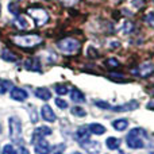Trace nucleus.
I'll return each mask as SVG.
<instances>
[{
    "mask_svg": "<svg viewBox=\"0 0 154 154\" xmlns=\"http://www.w3.org/2000/svg\"><path fill=\"white\" fill-rule=\"evenodd\" d=\"M72 114L75 115V116H80V118H84L85 115H87V112H85V109L84 108H81V107H79V106H76V107H73L72 109Z\"/></svg>",
    "mask_w": 154,
    "mask_h": 154,
    "instance_id": "obj_22",
    "label": "nucleus"
},
{
    "mask_svg": "<svg viewBox=\"0 0 154 154\" xmlns=\"http://www.w3.org/2000/svg\"><path fill=\"white\" fill-rule=\"evenodd\" d=\"M41 115H42V118L46 122H50V123L56 122V119H57L56 114H54V111L51 109L50 106H43L42 109H41Z\"/></svg>",
    "mask_w": 154,
    "mask_h": 154,
    "instance_id": "obj_10",
    "label": "nucleus"
},
{
    "mask_svg": "<svg viewBox=\"0 0 154 154\" xmlns=\"http://www.w3.org/2000/svg\"><path fill=\"white\" fill-rule=\"evenodd\" d=\"M0 10H2V7H0Z\"/></svg>",
    "mask_w": 154,
    "mask_h": 154,
    "instance_id": "obj_36",
    "label": "nucleus"
},
{
    "mask_svg": "<svg viewBox=\"0 0 154 154\" xmlns=\"http://www.w3.org/2000/svg\"><path fill=\"white\" fill-rule=\"evenodd\" d=\"M145 20H146V23L149 24V26L154 27V11H150V12L145 16Z\"/></svg>",
    "mask_w": 154,
    "mask_h": 154,
    "instance_id": "obj_24",
    "label": "nucleus"
},
{
    "mask_svg": "<svg viewBox=\"0 0 154 154\" xmlns=\"http://www.w3.org/2000/svg\"><path fill=\"white\" fill-rule=\"evenodd\" d=\"M106 145L109 150H116V149H119V146H120V139L115 138V137H109V138H107Z\"/></svg>",
    "mask_w": 154,
    "mask_h": 154,
    "instance_id": "obj_17",
    "label": "nucleus"
},
{
    "mask_svg": "<svg viewBox=\"0 0 154 154\" xmlns=\"http://www.w3.org/2000/svg\"><path fill=\"white\" fill-rule=\"evenodd\" d=\"M108 66H119V62H118V60H115V58H108L107 60V62H106Z\"/></svg>",
    "mask_w": 154,
    "mask_h": 154,
    "instance_id": "obj_30",
    "label": "nucleus"
},
{
    "mask_svg": "<svg viewBox=\"0 0 154 154\" xmlns=\"http://www.w3.org/2000/svg\"><path fill=\"white\" fill-rule=\"evenodd\" d=\"M62 2L65 3V4H68V5H70V4H73V3L76 2V0H62Z\"/></svg>",
    "mask_w": 154,
    "mask_h": 154,
    "instance_id": "obj_33",
    "label": "nucleus"
},
{
    "mask_svg": "<svg viewBox=\"0 0 154 154\" xmlns=\"http://www.w3.org/2000/svg\"><path fill=\"white\" fill-rule=\"evenodd\" d=\"M146 135V131L141 127H137V128H133V130L128 133L127 138H126V143L130 149H142L145 146L143 143V139L142 137Z\"/></svg>",
    "mask_w": 154,
    "mask_h": 154,
    "instance_id": "obj_1",
    "label": "nucleus"
},
{
    "mask_svg": "<svg viewBox=\"0 0 154 154\" xmlns=\"http://www.w3.org/2000/svg\"><path fill=\"white\" fill-rule=\"evenodd\" d=\"M24 68L29 70H34V72H38L41 70V64L37 58H29L24 61Z\"/></svg>",
    "mask_w": 154,
    "mask_h": 154,
    "instance_id": "obj_14",
    "label": "nucleus"
},
{
    "mask_svg": "<svg viewBox=\"0 0 154 154\" xmlns=\"http://www.w3.org/2000/svg\"><path fill=\"white\" fill-rule=\"evenodd\" d=\"M56 104H57V107L61 108V109H66L68 108V103L65 100H62V99H60V97L56 99Z\"/></svg>",
    "mask_w": 154,
    "mask_h": 154,
    "instance_id": "obj_27",
    "label": "nucleus"
},
{
    "mask_svg": "<svg viewBox=\"0 0 154 154\" xmlns=\"http://www.w3.org/2000/svg\"><path fill=\"white\" fill-rule=\"evenodd\" d=\"M12 87L10 81H4V80H0V93H5L10 88Z\"/></svg>",
    "mask_w": 154,
    "mask_h": 154,
    "instance_id": "obj_23",
    "label": "nucleus"
},
{
    "mask_svg": "<svg viewBox=\"0 0 154 154\" xmlns=\"http://www.w3.org/2000/svg\"><path fill=\"white\" fill-rule=\"evenodd\" d=\"M12 41L16 43L18 46H22V48H34V46L39 45L42 42V38L39 35H15L12 38Z\"/></svg>",
    "mask_w": 154,
    "mask_h": 154,
    "instance_id": "obj_2",
    "label": "nucleus"
},
{
    "mask_svg": "<svg viewBox=\"0 0 154 154\" xmlns=\"http://www.w3.org/2000/svg\"><path fill=\"white\" fill-rule=\"evenodd\" d=\"M75 154H81V153H79V152H77V153H75Z\"/></svg>",
    "mask_w": 154,
    "mask_h": 154,
    "instance_id": "obj_34",
    "label": "nucleus"
},
{
    "mask_svg": "<svg viewBox=\"0 0 154 154\" xmlns=\"http://www.w3.org/2000/svg\"><path fill=\"white\" fill-rule=\"evenodd\" d=\"M112 126H114L115 130L123 131V130H126V128H127L128 120H126V119H118V120H115V122L112 123Z\"/></svg>",
    "mask_w": 154,
    "mask_h": 154,
    "instance_id": "obj_19",
    "label": "nucleus"
},
{
    "mask_svg": "<svg viewBox=\"0 0 154 154\" xmlns=\"http://www.w3.org/2000/svg\"><path fill=\"white\" fill-rule=\"evenodd\" d=\"M10 138L12 141H16L19 142L22 138V123H20V119L16 116H11L10 120Z\"/></svg>",
    "mask_w": 154,
    "mask_h": 154,
    "instance_id": "obj_5",
    "label": "nucleus"
},
{
    "mask_svg": "<svg viewBox=\"0 0 154 154\" xmlns=\"http://www.w3.org/2000/svg\"><path fill=\"white\" fill-rule=\"evenodd\" d=\"M18 153H19V154H30L29 149H26V147H23V146L19 147V149H18Z\"/></svg>",
    "mask_w": 154,
    "mask_h": 154,
    "instance_id": "obj_32",
    "label": "nucleus"
},
{
    "mask_svg": "<svg viewBox=\"0 0 154 154\" xmlns=\"http://www.w3.org/2000/svg\"><path fill=\"white\" fill-rule=\"evenodd\" d=\"M27 97H29V93L24 89H22V88H12V89H11V99H14V100L23 101V100H26Z\"/></svg>",
    "mask_w": 154,
    "mask_h": 154,
    "instance_id": "obj_11",
    "label": "nucleus"
},
{
    "mask_svg": "<svg viewBox=\"0 0 154 154\" xmlns=\"http://www.w3.org/2000/svg\"><path fill=\"white\" fill-rule=\"evenodd\" d=\"M152 154H154V152H153V153H152Z\"/></svg>",
    "mask_w": 154,
    "mask_h": 154,
    "instance_id": "obj_35",
    "label": "nucleus"
},
{
    "mask_svg": "<svg viewBox=\"0 0 154 154\" xmlns=\"http://www.w3.org/2000/svg\"><path fill=\"white\" fill-rule=\"evenodd\" d=\"M8 10H10L14 15H18V8L14 5V3H10V4H8Z\"/></svg>",
    "mask_w": 154,
    "mask_h": 154,
    "instance_id": "obj_31",
    "label": "nucleus"
},
{
    "mask_svg": "<svg viewBox=\"0 0 154 154\" xmlns=\"http://www.w3.org/2000/svg\"><path fill=\"white\" fill-rule=\"evenodd\" d=\"M89 127V131L92 134H96V135H101V134L106 133V127H104L103 125H99V123H92L91 126H88Z\"/></svg>",
    "mask_w": 154,
    "mask_h": 154,
    "instance_id": "obj_18",
    "label": "nucleus"
},
{
    "mask_svg": "<svg viewBox=\"0 0 154 154\" xmlns=\"http://www.w3.org/2000/svg\"><path fill=\"white\" fill-rule=\"evenodd\" d=\"M51 134V128L50 127H46V126H39V127H37L34 130V138H37L38 137V139H41V138H43V137H46V135H50Z\"/></svg>",
    "mask_w": 154,
    "mask_h": 154,
    "instance_id": "obj_13",
    "label": "nucleus"
},
{
    "mask_svg": "<svg viewBox=\"0 0 154 154\" xmlns=\"http://www.w3.org/2000/svg\"><path fill=\"white\" fill-rule=\"evenodd\" d=\"M138 108V103L135 100L128 101L126 104H122V106H116V107H109L111 111H116V112H123V111H133V109Z\"/></svg>",
    "mask_w": 154,
    "mask_h": 154,
    "instance_id": "obj_9",
    "label": "nucleus"
},
{
    "mask_svg": "<svg viewBox=\"0 0 154 154\" xmlns=\"http://www.w3.org/2000/svg\"><path fill=\"white\" fill-rule=\"evenodd\" d=\"M3 154H16V150L14 149L12 145H5L3 147Z\"/></svg>",
    "mask_w": 154,
    "mask_h": 154,
    "instance_id": "obj_26",
    "label": "nucleus"
},
{
    "mask_svg": "<svg viewBox=\"0 0 154 154\" xmlns=\"http://www.w3.org/2000/svg\"><path fill=\"white\" fill-rule=\"evenodd\" d=\"M122 30L125 32H130L131 30H133V23H131V22H125V23H123Z\"/></svg>",
    "mask_w": 154,
    "mask_h": 154,
    "instance_id": "obj_28",
    "label": "nucleus"
},
{
    "mask_svg": "<svg viewBox=\"0 0 154 154\" xmlns=\"http://www.w3.org/2000/svg\"><path fill=\"white\" fill-rule=\"evenodd\" d=\"M64 149H65V145L61 143V145H57L53 150V154H62L64 153Z\"/></svg>",
    "mask_w": 154,
    "mask_h": 154,
    "instance_id": "obj_29",
    "label": "nucleus"
},
{
    "mask_svg": "<svg viewBox=\"0 0 154 154\" xmlns=\"http://www.w3.org/2000/svg\"><path fill=\"white\" fill-rule=\"evenodd\" d=\"M154 73V65L152 62H143L141 66L137 69V75L141 77H149Z\"/></svg>",
    "mask_w": 154,
    "mask_h": 154,
    "instance_id": "obj_6",
    "label": "nucleus"
},
{
    "mask_svg": "<svg viewBox=\"0 0 154 154\" xmlns=\"http://www.w3.org/2000/svg\"><path fill=\"white\" fill-rule=\"evenodd\" d=\"M35 96L41 100H49L51 97V92L48 88H37L35 89Z\"/></svg>",
    "mask_w": 154,
    "mask_h": 154,
    "instance_id": "obj_15",
    "label": "nucleus"
},
{
    "mask_svg": "<svg viewBox=\"0 0 154 154\" xmlns=\"http://www.w3.org/2000/svg\"><path fill=\"white\" fill-rule=\"evenodd\" d=\"M2 58L4 60V61H8V62H14L18 60V57L15 56V54H12L10 50H7V49H4V50L2 51Z\"/></svg>",
    "mask_w": 154,
    "mask_h": 154,
    "instance_id": "obj_21",
    "label": "nucleus"
},
{
    "mask_svg": "<svg viewBox=\"0 0 154 154\" xmlns=\"http://www.w3.org/2000/svg\"><path fill=\"white\" fill-rule=\"evenodd\" d=\"M81 147L82 149H85L88 153L91 154H96L100 152V143L96 141H85V142H81Z\"/></svg>",
    "mask_w": 154,
    "mask_h": 154,
    "instance_id": "obj_7",
    "label": "nucleus"
},
{
    "mask_svg": "<svg viewBox=\"0 0 154 154\" xmlns=\"http://www.w3.org/2000/svg\"><path fill=\"white\" fill-rule=\"evenodd\" d=\"M58 49L65 54H73L75 51L79 50L80 48V42L75 38H65V39H61L58 43H57Z\"/></svg>",
    "mask_w": 154,
    "mask_h": 154,
    "instance_id": "obj_4",
    "label": "nucleus"
},
{
    "mask_svg": "<svg viewBox=\"0 0 154 154\" xmlns=\"http://www.w3.org/2000/svg\"><path fill=\"white\" fill-rule=\"evenodd\" d=\"M14 23H15V24H16V27H18V29H20V30H26V29H29V22H27L22 15H19L18 18L15 19V22H14Z\"/></svg>",
    "mask_w": 154,
    "mask_h": 154,
    "instance_id": "obj_20",
    "label": "nucleus"
},
{
    "mask_svg": "<svg viewBox=\"0 0 154 154\" xmlns=\"http://www.w3.org/2000/svg\"><path fill=\"white\" fill-rule=\"evenodd\" d=\"M89 135H91V131H89V127H88V126H81L76 133V137L81 142L88 141V139H89Z\"/></svg>",
    "mask_w": 154,
    "mask_h": 154,
    "instance_id": "obj_12",
    "label": "nucleus"
},
{
    "mask_svg": "<svg viewBox=\"0 0 154 154\" xmlns=\"http://www.w3.org/2000/svg\"><path fill=\"white\" fill-rule=\"evenodd\" d=\"M50 152H51V149H50L49 142L43 138L38 139V143L35 145V153L37 154H49Z\"/></svg>",
    "mask_w": 154,
    "mask_h": 154,
    "instance_id": "obj_8",
    "label": "nucleus"
},
{
    "mask_svg": "<svg viewBox=\"0 0 154 154\" xmlns=\"http://www.w3.org/2000/svg\"><path fill=\"white\" fill-rule=\"evenodd\" d=\"M27 14H29V15L31 16L32 19H34L35 24H37L38 27L43 26V24H45L46 22L49 20V15H48V12H46L43 8L30 7V8H27Z\"/></svg>",
    "mask_w": 154,
    "mask_h": 154,
    "instance_id": "obj_3",
    "label": "nucleus"
},
{
    "mask_svg": "<svg viewBox=\"0 0 154 154\" xmlns=\"http://www.w3.org/2000/svg\"><path fill=\"white\" fill-rule=\"evenodd\" d=\"M70 99H72L75 103H84L85 101V97H84V95H82V92L80 89H77V88H73V89L70 91Z\"/></svg>",
    "mask_w": 154,
    "mask_h": 154,
    "instance_id": "obj_16",
    "label": "nucleus"
},
{
    "mask_svg": "<svg viewBox=\"0 0 154 154\" xmlns=\"http://www.w3.org/2000/svg\"><path fill=\"white\" fill-rule=\"evenodd\" d=\"M54 89H56V92L58 95H66L68 93V87H65V85H56Z\"/></svg>",
    "mask_w": 154,
    "mask_h": 154,
    "instance_id": "obj_25",
    "label": "nucleus"
}]
</instances>
